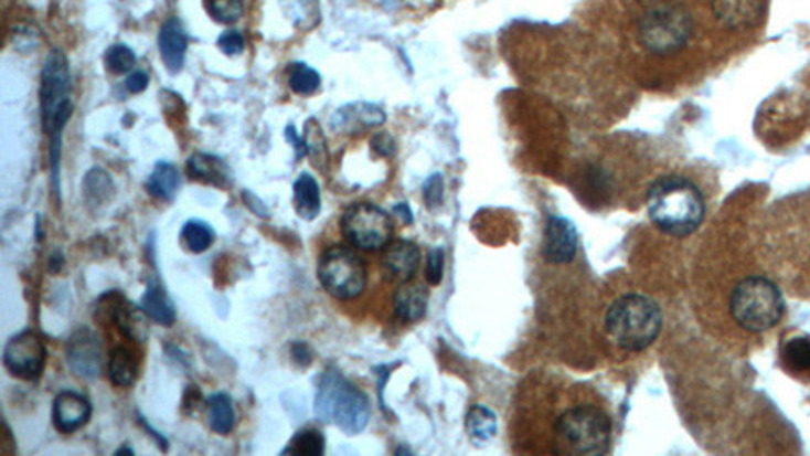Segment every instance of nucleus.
<instances>
[{
  "label": "nucleus",
  "instance_id": "39448f33",
  "mask_svg": "<svg viewBox=\"0 0 810 456\" xmlns=\"http://www.w3.org/2000/svg\"><path fill=\"white\" fill-rule=\"evenodd\" d=\"M74 110L72 104V74L65 53L51 51L41 72V116L45 135L50 136L53 185L60 195V161H62L63 126Z\"/></svg>",
  "mask_w": 810,
  "mask_h": 456
},
{
  "label": "nucleus",
  "instance_id": "9b49d317",
  "mask_svg": "<svg viewBox=\"0 0 810 456\" xmlns=\"http://www.w3.org/2000/svg\"><path fill=\"white\" fill-rule=\"evenodd\" d=\"M2 363L21 380H39L47 363V349L43 339L33 331L14 335L4 347Z\"/></svg>",
  "mask_w": 810,
  "mask_h": 456
},
{
  "label": "nucleus",
  "instance_id": "37998d69",
  "mask_svg": "<svg viewBox=\"0 0 810 456\" xmlns=\"http://www.w3.org/2000/svg\"><path fill=\"white\" fill-rule=\"evenodd\" d=\"M393 211H395V213H397L405 223H412V213L407 210V205H397Z\"/></svg>",
  "mask_w": 810,
  "mask_h": 456
},
{
  "label": "nucleus",
  "instance_id": "bb28decb",
  "mask_svg": "<svg viewBox=\"0 0 810 456\" xmlns=\"http://www.w3.org/2000/svg\"><path fill=\"white\" fill-rule=\"evenodd\" d=\"M210 426L217 434H230L235 426V407L232 397L215 394L210 397Z\"/></svg>",
  "mask_w": 810,
  "mask_h": 456
},
{
  "label": "nucleus",
  "instance_id": "6e6552de",
  "mask_svg": "<svg viewBox=\"0 0 810 456\" xmlns=\"http://www.w3.org/2000/svg\"><path fill=\"white\" fill-rule=\"evenodd\" d=\"M317 416L322 422H334L347 434H359L371 418V402L341 373L327 371L317 395Z\"/></svg>",
  "mask_w": 810,
  "mask_h": 456
},
{
  "label": "nucleus",
  "instance_id": "f03ea898",
  "mask_svg": "<svg viewBox=\"0 0 810 456\" xmlns=\"http://www.w3.org/2000/svg\"><path fill=\"white\" fill-rule=\"evenodd\" d=\"M553 448L562 455H601L610 448L612 422L604 407L589 397H574L555 410Z\"/></svg>",
  "mask_w": 810,
  "mask_h": 456
},
{
  "label": "nucleus",
  "instance_id": "20e7f679",
  "mask_svg": "<svg viewBox=\"0 0 810 456\" xmlns=\"http://www.w3.org/2000/svg\"><path fill=\"white\" fill-rule=\"evenodd\" d=\"M663 329V312L651 296L628 293L618 296L606 310L604 331L612 346L627 353H640L657 341Z\"/></svg>",
  "mask_w": 810,
  "mask_h": 456
},
{
  "label": "nucleus",
  "instance_id": "4c0bfd02",
  "mask_svg": "<svg viewBox=\"0 0 810 456\" xmlns=\"http://www.w3.org/2000/svg\"><path fill=\"white\" fill-rule=\"evenodd\" d=\"M443 177H440V174H434L430 181L426 183V187H424V198H426V203H428L430 208H436V205L443 201Z\"/></svg>",
  "mask_w": 810,
  "mask_h": 456
},
{
  "label": "nucleus",
  "instance_id": "6ab92c4d",
  "mask_svg": "<svg viewBox=\"0 0 810 456\" xmlns=\"http://www.w3.org/2000/svg\"><path fill=\"white\" fill-rule=\"evenodd\" d=\"M428 310V293L424 286L404 283L393 296L395 319L402 322H418L426 317Z\"/></svg>",
  "mask_w": 810,
  "mask_h": 456
},
{
  "label": "nucleus",
  "instance_id": "0eeeda50",
  "mask_svg": "<svg viewBox=\"0 0 810 456\" xmlns=\"http://www.w3.org/2000/svg\"><path fill=\"white\" fill-rule=\"evenodd\" d=\"M705 38L748 39L766 21L768 0H693Z\"/></svg>",
  "mask_w": 810,
  "mask_h": 456
},
{
  "label": "nucleus",
  "instance_id": "423d86ee",
  "mask_svg": "<svg viewBox=\"0 0 810 456\" xmlns=\"http://www.w3.org/2000/svg\"><path fill=\"white\" fill-rule=\"evenodd\" d=\"M785 298L780 288L766 276H746L737 280L729 295V315L739 329L748 333H766L785 317Z\"/></svg>",
  "mask_w": 810,
  "mask_h": 456
},
{
  "label": "nucleus",
  "instance_id": "ea45409f",
  "mask_svg": "<svg viewBox=\"0 0 810 456\" xmlns=\"http://www.w3.org/2000/svg\"><path fill=\"white\" fill-rule=\"evenodd\" d=\"M148 87V75L145 72H132L126 79V89L130 94H142Z\"/></svg>",
  "mask_w": 810,
  "mask_h": 456
},
{
  "label": "nucleus",
  "instance_id": "a878e982",
  "mask_svg": "<svg viewBox=\"0 0 810 456\" xmlns=\"http://www.w3.org/2000/svg\"><path fill=\"white\" fill-rule=\"evenodd\" d=\"M497 414L484 406H472L467 414V431L472 441L487 443L497 434Z\"/></svg>",
  "mask_w": 810,
  "mask_h": 456
},
{
  "label": "nucleus",
  "instance_id": "393cba45",
  "mask_svg": "<svg viewBox=\"0 0 810 456\" xmlns=\"http://www.w3.org/2000/svg\"><path fill=\"white\" fill-rule=\"evenodd\" d=\"M110 382L116 388H130L135 385L138 378V359L128 347H116L111 351L110 363H108Z\"/></svg>",
  "mask_w": 810,
  "mask_h": 456
},
{
  "label": "nucleus",
  "instance_id": "a211bd4d",
  "mask_svg": "<svg viewBox=\"0 0 810 456\" xmlns=\"http://www.w3.org/2000/svg\"><path fill=\"white\" fill-rule=\"evenodd\" d=\"M186 45H189V39H186L183 25L177 19H169L164 25L160 26V57L171 74H179L183 70Z\"/></svg>",
  "mask_w": 810,
  "mask_h": 456
},
{
  "label": "nucleus",
  "instance_id": "c9c22d12",
  "mask_svg": "<svg viewBox=\"0 0 810 456\" xmlns=\"http://www.w3.org/2000/svg\"><path fill=\"white\" fill-rule=\"evenodd\" d=\"M444 274V252L443 250H431L430 256H428V266H426V278L428 283L440 284L443 283Z\"/></svg>",
  "mask_w": 810,
  "mask_h": 456
},
{
  "label": "nucleus",
  "instance_id": "b1692460",
  "mask_svg": "<svg viewBox=\"0 0 810 456\" xmlns=\"http://www.w3.org/2000/svg\"><path fill=\"white\" fill-rule=\"evenodd\" d=\"M295 205L302 220H315L320 213V189L315 177L305 173L296 179Z\"/></svg>",
  "mask_w": 810,
  "mask_h": 456
},
{
  "label": "nucleus",
  "instance_id": "c03bdc74",
  "mask_svg": "<svg viewBox=\"0 0 810 456\" xmlns=\"http://www.w3.org/2000/svg\"><path fill=\"white\" fill-rule=\"evenodd\" d=\"M116 455H132V448H130V446H124V448H120Z\"/></svg>",
  "mask_w": 810,
  "mask_h": 456
},
{
  "label": "nucleus",
  "instance_id": "473e14b6",
  "mask_svg": "<svg viewBox=\"0 0 810 456\" xmlns=\"http://www.w3.org/2000/svg\"><path fill=\"white\" fill-rule=\"evenodd\" d=\"M84 189H86L87 201H96L99 205L102 201L110 199V174L106 173V171H102V169L89 171V173H87L86 181H84Z\"/></svg>",
  "mask_w": 810,
  "mask_h": 456
},
{
  "label": "nucleus",
  "instance_id": "2eb2a0df",
  "mask_svg": "<svg viewBox=\"0 0 810 456\" xmlns=\"http://www.w3.org/2000/svg\"><path fill=\"white\" fill-rule=\"evenodd\" d=\"M543 254L552 264H569L577 254V232L574 223L559 215H552L545 230Z\"/></svg>",
  "mask_w": 810,
  "mask_h": 456
},
{
  "label": "nucleus",
  "instance_id": "e433bc0d",
  "mask_svg": "<svg viewBox=\"0 0 810 456\" xmlns=\"http://www.w3.org/2000/svg\"><path fill=\"white\" fill-rule=\"evenodd\" d=\"M371 148H373V152H375L377 157L390 159V157H393V152H395V142H393L392 136L385 135V132H380V135H375L371 138Z\"/></svg>",
  "mask_w": 810,
  "mask_h": 456
},
{
  "label": "nucleus",
  "instance_id": "2f4dec72",
  "mask_svg": "<svg viewBox=\"0 0 810 456\" xmlns=\"http://www.w3.org/2000/svg\"><path fill=\"white\" fill-rule=\"evenodd\" d=\"M205 9L215 21L232 25L244 14V0H205Z\"/></svg>",
  "mask_w": 810,
  "mask_h": 456
},
{
  "label": "nucleus",
  "instance_id": "72a5a7b5",
  "mask_svg": "<svg viewBox=\"0 0 810 456\" xmlns=\"http://www.w3.org/2000/svg\"><path fill=\"white\" fill-rule=\"evenodd\" d=\"M135 51L126 47V45H111L108 53H106V65H108V72H111V74H126L135 67Z\"/></svg>",
  "mask_w": 810,
  "mask_h": 456
},
{
  "label": "nucleus",
  "instance_id": "aec40b11",
  "mask_svg": "<svg viewBox=\"0 0 810 456\" xmlns=\"http://www.w3.org/2000/svg\"><path fill=\"white\" fill-rule=\"evenodd\" d=\"M186 174L193 181H201V183H210V185L222 187V189L232 187V174H230L227 165L222 159L203 155V152L189 157Z\"/></svg>",
  "mask_w": 810,
  "mask_h": 456
},
{
  "label": "nucleus",
  "instance_id": "cd10ccee",
  "mask_svg": "<svg viewBox=\"0 0 810 456\" xmlns=\"http://www.w3.org/2000/svg\"><path fill=\"white\" fill-rule=\"evenodd\" d=\"M324 453V436L315 428H307L296 434L290 444L284 448L283 455L320 456Z\"/></svg>",
  "mask_w": 810,
  "mask_h": 456
},
{
  "label": "nucleus",
  "instance_id": "79ce46f5",
  "mask_svg": "<svg viewBox=\"0 0 810 456\" xmlns=\"http://www.w3.org/2000/svg\"><path fill=\"white\" fill-rule=\"evenodd\" d=\"M62 264H63L62 254H60V252H55V254L51 256L50 271L60 272V268H62Z\"/></svg>",
  "mask_w": 810,
  "mask_h": 456
},
{
  "label": "nucleus",
  "instance_id": "1a4fd4ad",
  "mask_svg": "<svg viewBox=\"0 0 810 456\" xmlns=\"http://www.w3.org/2000/svg\"><path fill=\"white\" fill-rule=\"evenodd\" d=\"M320 284L339 300H353L367 288V266L349 247L332 246L320 256Z\"/></svg>",
  "mask_w": 810,
  "mask_h": 456
},
{
  "label": "nucleus",
  "instance_id": "4468645a",
  "mask_svg": "<svg viewBox=\"0 0 810 456\" xmlns=\"http://www.w3.org/2000/svg\"><path fill=\"white\" fill-rule=\"evenodd\" d=\"M385 123V114L367 102H353L332 114L331 128L337 135H359Z\"/></svg>",
  "mask_w": 810,
  "mask_h": 456
},
{
  "label": "nucleus",
  "instance_id": "4be33fe9",
  "mask_svg": "<svg viewBox=\"0 0 810 456\" xmlns=\"http://www.w3.org/2000/svg\"><path fill=\"white\" fill-rule=\"evenodd\" d=\"M142 310L152 321L160 322L164 327H171L177 321V310H174L171 298L157 283H150L147 293L142 296Z\"/></svg>",
  "mask_w": 810,
  "mask_h": 456
},
{
  "label": "nucleus",
  "instance_id": "ddd939ff",
  "mask_svg": "<svg viewBox=\"0 0 810 456\" xmlns=\"http://www.w3.org/2000/svg\"><path fill=\"white\" fill-rule=\"evenodd\" d=\"M67 363L77 378L96 380L102 373L104 353L98 335L92 329H82L67 343Z\"/></svg>",
  "mask_w": 810,
  "mask_h": 456
},
{
  "label": "nucleus",
  "instance_id": "c756f323",
  "mask_svg": "<svg viewBox=\"0 0 810 456\" xmlns=\"http://www.w3.org/2000/svg\"><path fill=\"white\" fill-rule=\"evenodd\" d=\"M288 86L295 94L310 96L320 87L319 72L308 67L307 63H292L288 72Z\"/></svg>",
  "mask_w": 810,
  "mask_h": 456
},
{
  "label": "nucleus",
  "instance_id": "5701e85b",
  "mask_svg": "<svg viewBox=\"0 0 810 456\" xmlns=\"http://www.w3.org/2000/svg\"><path fill=\"white\" fill-rule=\"evenodd\" d=\"M780 359L788 373L804 378L810 375V339L809 337H792L780 349Z\"/></svg>",
  "mask_w": 810,
  "mask_h": 456
},
{
  "label": "nucleus",
  "instance_id": "f257e3e1",
  "mask_svg": "<svg viewBox=\"0 0 810 456\" xmlns=\"http://www.w3.org/2000/svg\"><path fill=\"white\" fill-rule=\"evenodd\" d=\"M637 45L647 55L675 60L705 38L693 0H649L635 23Z\"/></svg>",
  "mask_w": 810,
  "mask_h": 456
},
{
  "label": "nucleus",
  "instance_id": "f704fd0d",
  "mask_svg": "<svg viewBox=\"0 0 810 456\" xmlns=\"http://www.w3.org/2000/svg\"><path fill=\"white\" fill-rule=\"evenodd\" d=\"M217 45L225 55H239L242 51L246 50V41L242 38L239 31H227L223 33L222 38L217 39Z\"/></svg>",
  "mask_w": 810,
  "mask_h": 456
},
{
  "label": "nucleus",
  "instance_id": "dca6fc26",
  "mask_svg": "<svg viewBox=\"0 0 810 456\" xmlns=\"http://www.w3.org/2000/svg\"><path fill=\"white\" fill-rule=\"evenodd\" d=\"M92 418V404L86 395L63 392L53 402V424L62 434H72L84 428Z\"/></svg>",
  "mask_w": 810,
  "mask_h": 456
},
{
  "label": "nucleus",
  "instance_id": "7ed1b4c3",
  "mask_svg": "<svg viewBox=\"0 0 810 456\" xmlns=\"http://www.w3.org/2000/svg\"><path fill=\"white\" fill-rule=\"evenodd\" d=\"M647 211L664 234L688 237L705 220V199L693 181L681 174H667L649 187Z\"/></svg>",
  "mask_w": 810,
  "mask_h": 456
},
{
  "label": "nucleus",
  "instance_id": "c85d7f7f",
  "mask_svg": "<svg viewBox=\"0 0 810 456\" xmlns=\"http://www.w3.org/2000/svg\"><path fill=\"white\" fill-rule=\"evenodd\" d=\"M213 237H215V234H213L211 225L201 222V220H191V222L184 223L183 232H181L184 247L193 254L205 252L213 244Z\"/></svg>",
  "mask_w": 810,
  "mask_h": 456
},
{
  "label": "nucleus",
  "instance_id": "9d476101",
  "mask_svg": "<svg viewBox=\"0 0 810 456\" xmlns=\"http://www.w3.org/2000/svg\"><path fill=\"white\" fill-rule=\"evenodd\" d=\"M341 230L349 244L363 252H377L390 246L393 223L385 211L371 203H356L344 211Z\"/></svg>",
  "mask_w": 810,
  "mask_h": 456
},
{
  "label": "nucleus",
  "instance_id": "f3484780",
  "mask_svg": "<svg viewBox=\"0 0 810 456\" xmlns=\"http://www.w3.org/2000/svg\"><path fill=\"white\" fill-rule=\"evenodd\" d=\"M422 262V252L414 242H393L385 247L383 258H381V268L395 280H409L419 268Z\"/></svg>",
  "mask_w": 810,
  "mask_h": 456
},
{
  "label": "nucleus",
  "instance_id": "58836bf2",
  "mask_svg": "<svg viewBox=\"0 0 810 456\" xmlns=\"http://www.w3.org/2000/svg\"><path fill=\"white\" fill-rule=\"evenodd\" d=\"M290 353H292V359H295L296 363H298L300 368H308V365L312 363V351H310V347H308L307 343H302V341H296V343H292V347H290Z\"/></svg>",
  "mask_w": 810,
  "mask_h": 456
},
{
  "label": "nucleus",
  "instance_id": "a19ab883",
  "mask_svg": "<svg viewBox=\"0 0 810 456\" xmlns=\"http://www.w3.org/2000/svg\"><path fill=\"white\" fill-rule=\"evenodd\" d=\"M244 199H246L249 210L254 211V213H258L262 218H268V211H266V208H264V205L259 203L258 199L254 198L252 193H244Z\"/></svg>",
  "mask_w": 810,
  "mask_h": 456
},
{
  "label": "nucleus",
  "instance_id": "7c9ffc66",
  "mask_svg": "<svg viewBox=\"0 0 810 456\" xmlns=\"http://www.w3.org/2000/svg\"><path fill=\"white\" fill-rule=\"evenodd\" d=\"M324 147H327V140L320 130V124L315 118H310L307 120V132H305V150L320 169L327 165V148Z\"/></svg>",
  "mask_w": 810,
  "mask_h": 456
},
{
  "label": "nucleus",
  "instance_id": "412c9836",
  "mask_svg": "<svg viewBox=\"0 0 810 456\" xmlns=\"http://www.w3.org/2000/svg\"><path fill=\"white\" fill-rule=\"evenodd\" d=\"M181 187V174L171 162H159L147 181V191L160 201H172Z\"/></svg>",
  "mask_w": 810,
  "mask_h": 456
},
{
  "label": "nucleus",
  "instance_id": "f8f14e48",
  "mask_svg": "<svg viewBox=\"0 0 810 456\" xmlns=\"http://www.w3.org/2000/svg\"><path fill=\"white\" fill-rule=\"evenodd\" d=\"M147 317L145 310L138 309L118 293H108V295L102 296L98 310H96V319L114 322L124 337L132 339L136 343L147 341Z\"/></svg>",
  "mask_w": 810,
  "mask_h": 456
}]
</instances>
